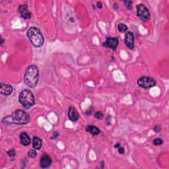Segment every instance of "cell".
Here are the masks:
<instances>
[{
	"mask_svg": "<svg viewBox=\"0 0 169 169\" xmlns=\"http://www.w3.org/2000/svg\"><path fill=\"white\" fill-rule=\"evenodd\" d=\"M93 110H94L93 108H92V107L89 108L88 109V110L85 112V114H86V115L87 116H91V114H92V112H93Z\"/></svg>",
	"mask_w": 169,
	"mask_h": 169,
	"instance_id": "22",
	"label": "cell"
},
{
	"mask_svg": "<svg viewBox=\"0 0 169 169\" xmlns=\"http://www.w3.org/2000/svg\"><path fill=\"white\" fill-rule=\"evenodd\" d=\"M7 154H8V155L9 156V157L11 158H13L15 157V156L16 155V153H15V151L13 149H12L9 150L8 152H7Z\"/></svg>",
	"mask_w": 169,
	"mask_h": 169,
	"instance_id": "21",
	"label": "cell"
},
{
	"mask_svg": "<svg viewBox=\"0 0 169 169\" xmlns=\"http://www.w3.org/2000/svg\"><path fill=\"white\" fill-rule=\"evenodd\" d=\"M30 120L29 115L25 111L23 110H17L13 112L10 116H7L5 117L2 122L5 124H15L19 125H24L29 123Z\"/></svg>",
	"mask_w": 169,
	"mask_h": 169,
	"instance_id": "1",
	"label": "cell"
},
{
	"mask_svg": "<svg viewBox=\"0 0 169 169\" xmlns=\"http://www.w3.org/2000/svg\"><path fill=\"white\" fill-rule=\"evenodd\" d=\"M118 152L120 154H124V153H125L124 148L123 147H122L121 145L118 148Z\"/></svg>",
	"mask_w": 169,
	"mask_h": 169,
	"instance_id": "24",
	"label": "cell"
},
{
	"mask_svg": "<svg viewBox=\"0 0 169 169\" xmlns=\"http://www.w3.org/2000/svg\"><path fill=\"white\" fill-rule=\"evenodd\" d=\"M19 12L21 15V17L24 19H29L31 18L32 14L30 13L28 10V6L27 5H21L19 6Z\"/></svg>",
	"mask_w": 169,
	"mask_h": 169,
	"instance_id": "10",
	"label": "cell"
},
{
	"mask_svg": "<svg viewBox=\"0 0 169 169\" xmlns=\"http://www.w3.org/2000/svg\"><path fill=\"white\" fill-rule=\"evenodd\" d=\"M103 116H104L103 114L100 111H98V112H96L94 113V117H95L96 118L98 119V120H101V119H103Z\"/></svg>",
	"mask_w": 169,
	"mask_h": 169,
	"instance_id": "20",
	"label": "cell"
},
{
	"mask_svg": "<svg viewBox=\"0 0 169 169\" xmlns=\"http://www.w3.org/2000/svg\"><path fill=\"white\" fill-rule=\"evenodd\" d=\"M124 3L125 4L126 7L129 10H131L132 9V4L133 2L131 1H124Z\"/></svg>",
	"mask_w": 169,
	"mask_h": 169,
	"instance_id": "17",
	"label": "cell"
},
{
	"mask_svg": "<svg viewBox=\"0 0 169 169\" xmlns=\"http://www.w3.org/2000/svg\"><path fill=\"white\" fill-rule=\"evenodd\" d=\"M125 44L129 49L132 50L134 48V36L131 32H127L125 35Z\"/></svg>",
	"mask_w": 169,
	"mask_h": 169,
	"instance_id": "9",
	"label": "cell"
},
{
	"mask_svg": "<svg viewBox=\"0 0 169 169\" xmlns=\"http://www.w3.org/2000/svg\"><path fill=\"white\" fill-rule=\"evenodd\" d=\"M113 7H114V9H115V10H117V9H118V5L116 4V3H114V5H113Z\"/></svg>",
	"mask_w": 169,
	"mask_h": 169,
	"instance_id": "27",
	"label": "cell"
},
{
	"mask_svg": "<svg viewBox=\"0 0 169 169\" xmlns=\"http://www.w3.org/2000/svg\"><path fill=\"white\" fill-rule=\"evenodd\" d=\"M13 87L9 84L1 83L0 84V93L3 95L8 96L13 92Z\"/></svg>",
	"mask_w": 169,
	"mask_h": 169,
	"instance_id": "11",
	"label": "cell"
},
{
	"mask_svg": "<svg viewBox=\"0 0 169 169\" xmlns=\"http://www.w3.org/2000/svg\"><path fill=\"white\" fill-rule=\"evenodd\" d=\"M137 83L141 87L149 89L155 87L156 85V81H155V79L150 78V77L143 76L141 77L140 78L138 79Z\"/></svg>",
	"mask_w": 169,
	"mask_h": 169,
	"instance_id": "6",
	"label": "cell"
},
{
	"mask_svg": "<svg viewBox=\"0 0 169 169\" xmlns=\"http://www.w3.org/2000/svg\"><path fill=\"white\" fill-rule=\"evenodd\" d=\"M52 164V159L46 153H44L43 155L41 156L40 160V165L42 168H47L50 166Z\"/></svg>",
	"mask_w": 169,
	"mask_h": 169,
	"instance_id": "8",
	"label": "cell"
},
{
	"mask_svg": "<svg viewBox=\"0 0 169 169\" xmlns=\"http://www.w3.org/2000/svg\"><path fill=\"white\" fill-rule=\"evenodd\" d=\"M20 142L24 146H28L31 142V138L26 132H22L19 135Z\"/></svg>",
	"mask_w": 169,
	"mask_h": 169,
	"instance_id": "13",
	"label": "cell"
},
{
	"mask_svg": "<svg viewBox=\"0 0 169 169\" xmlns=\"http://www.w3.org/2000/svg\"><path fill=\"white\" fill-rule=\"evenodd\" d=\"M68 118L72 122H77L79 119V114L78 110L73 106H70L69 108Z\"/></svg>",
	"mask_w": 169,
	"mask_h": 169,
	"instance_id": "12",
	"label": "cell"
},
{
	"mask_svg": "<svg viewBox=\"0 0 169 169\" xmlns=\"http://www.w3.org/2000/svg\"><path fill=\"white\" fill-rule=\"evenodd\" d=\"M153 130L156 133H158L161 130V127L160 126H155V127H154Z\"/></svg>",
	"mask_w": 169,
	"mask_h": 169,
	"instance_id": "23",
	"label": "cell"
},
{
	"mask_svg": "<svg viewBox=\"0 0 169 169\" xmlns=\"http://www.w3.org/2000/svg\"><path fill=\"white\" fill-rule=\"evenodd\" d=\"M120 146V143H117L115 145H114V148H115V149H118Z\"/></svg>",
	"mask_w": 169,
	"mask_h": 169,
	"instance_id": "28",
	"label": "cell"
},
{
	"mask_svg": "<svg viewBox=\"0 0 169 169\" xmlns=\"http://www.w3.org/2000/svg\"><path fill=\"white\" fill-rule=\"evenodd\" d=\"M27 36L34 46L41 48L44 44V36L36 27H31L27 32Z\"/></svg>",
	"mask_w": 169,
	"mask_h": 169,
	"instance_id": "3",
	"label": "cell"
},
{
	"mask_svg": "<svg viewBox=\"0 0 169 169\" xmlns=\"http://www.w3.org/2000/svg\"><path fill=\"white\" fill-rule=\"evenodd\" d=\"M3 42H4V40L1 38V45H2V44H3Z\"/></svg>",
	"mask_w": 169,
	"mask_h": 169,
	"instance_id": "29",
	"label": "cell"
},
{
	"mask_svg": "<svg viewBox=\"0 0 169 169\" xmlns=\"http://www.w3.org/2000/svg\"><path fill=\"white\" fill-rule=\"evenodd\" d=\"M137 15L143 21L146 22L150 20L149 11L143 4H140L137 6Z\"/></svg>",
	"mask_w": 169,
	"mask_h": 169,
	"instance_id": "5",
	"label": "cell"
},
{
	"mask_svg": "<svg viewBox=\"0 0 169 169\" xmlns=\"http://www.w3.org/2000/svg\"><path fill=\"white\" fill-rule=\"evenodd\" d=\"M19 103L24 108L29 109L35 104V99L33 93L28 89H24L19 94Z\"/></svg>",
	"mask_w": 169,
	"mask_h": 169,
	"instance_id": "4",
	"label": "cell"
},
{
	"mask_svg": "<svg viewBox=\"0 0 169 169\" xmlns=\"http://www.w3.org/2000/svg\"><path fill=\"white\" fill-rule=\"evenodd\" d=\"M59 136V133L58 132V131H54V132L53 133V136H52V139H56L58 138V137Z\"/></svg>",
	"mask_w": 169,
	"mask_h": 169,
	"instance_id": "25",
	"label": "cell"
},
{
	"mask_svg": "<svg viewBox=\"0 0 169 169\" xmlns=\"http://www.w3.org/2000/svg\"><path fill=\"white\" fill-rule=\"evenodd\" d=\"M39 79V71L38 67L31 65L27 68L24 75V81L27 86L34 88L37 85Z\"/></svg>",
	"mask_w": 169,
	"mask_h": 169,
	"instance_id": "2",
	"label": "cell"
},
{
	"mask_svg": "<svg viewBox=\"0 0 169 169\" xmlns=\"http://www.w3.org/2000/svg\"><path fill=\"white\" fill-rule=\"evenodd\" d=\"M86 131L91 133L93 135H97L101 133V131L95 126H88L86 127Z\"/></svg>",
	"mask_w": 169,
	"mask_h": 169,
	"instance_id": "15",
	"label": "cell"
},
{
	"mask_svg": "<svg viewBox=\"0 0 169 169\" xmlns=\"http://www.w3.org/2000/svg\"><path fill=\"white\" fill-rule=\"evenodd\" d=\"M96 7H97L98 9L103 8V3H102L101 1H98L97 3H96Z\"/></svg>",
	"mask_w": 169,
	"mask_h": 169,
	"instance_id": "26",
	"label": "cell"
},
{
	"mask_svg": "<svg viewBox=\"0 0 169 169\" xmlns=\"http://www.w3.org/2000/svg\"><path fill=\"white\" fill-rule=\"evenodd\" d=\"M118 29L120 33H124V32H126L127 30H128V26L124 23H120L118 24Z\"/></svg>",
	"mask_w": 169,
	"mask_h": 169,
	"instance_id": "16",
	"label": "cell"
},
{
	"mask_svg": "<svg viewBox=\"0 0 169 169\" xmlns=\"http://www.w3.org/2000/svg\"><path fill=\"white\" fill-rule=\"evenodd\" d=\"M153 145H161V144H163V141L162 139H161V138H156L153 141Z\"/></svg>",
	"mask_w": 169,
	"mask_h": 169,
	"instance_id": "19",
	"label": "cell"
},
{
	"mask_svg": "<svg viewBox=\"0 0 169 169\" xmlns=\"http://www.w3.org/2000/svg\"><path fill=\"white\" fill-rule=\"evenodd\" d=\"M42 145V141L37 136H34L33 140V147L35 150L41 149Z\"/></svg>",
	"mask_w": 169,
	"mask_h": 169,
	"instance_id": "14",
	"label": "cell"
},
{
	"mask_svg": "<svg viewBox=\"0 0 169 169\" xmlns=\"http://www.w3.org/2000/svg\"><path fill=\"white\" fill-rule=\"evenodd\" d=\"M118 44L119 41L118 38H116V37H108L103 43V46L115 50L117 48Z\"/></svg>",
	"mask_w": 169,
	"mask_h": 169,
	"instance_id": "7",
	"label": "cell"
},
{
	"mask_svg": "<svg viewBox=\"0 0 169 169\" xmlns=\"http://www.w3.org/2000/svg\"><path fill=\"white\" fill-rule=\"evenodd\" d=\"M28 156L29 158L34 159L37 156V152L35 150H30L28 153Z\"/></svg>",
	"mask_w": 169,
	"mask_h": 169,
	"instance_id": "18",
	"label": "cell"
}]
</instances>
